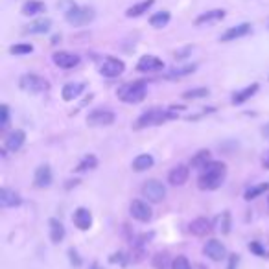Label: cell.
I'll use <instances>...</instances> for the list:
<instances>
[{
	"mask_svg": "<svg viewBox=\"0 0 269 269\" xmlns=\"http://www.w3.org/2000/svg\"><path fill=\"white\" fill-rule=\"evenodd\" d=\"M225 173H227L225 164L212 161L207 168H203V172L199 175V188L201 190H216L223 184Z\"/></svg>",
	"mask_w": 269,
	"mask_h": 269,
	"instance_id": "6da1fadb",
	"label": "cell"
},
{
	"mask_svg": "<svg viewBox=\"0 0 269 269\" xmlns=\"http://www.w3.org/2000/svg\"><path fill=\"white\" fill-rule=\"evenodd\" d=\"M175 107H170V109H161V107H153V109H147L144 114H140L135 124V129H144V127L149 126H161L166 120H172V118L177 117V112L173 111Z\"/></svg>",
	"mask_w": 269,
	"mask_h": 269,
	"instance_id": "7a4b0ae2",
	"label": "cell"
},
{
	"mask_svg": "<svg viewBox=\"0 0 269 269\" xmlns=\"http://www.w3.org/2000/svg\"><path fill=\"white\" fill-rule=\"evenodd\" d=\"M118 98L126 103H140L146 98V82H131L118 89Z\"/></svg>",
	"mask_w": 269,
	"mask_h": 269,
	"instance_id": "3957f363",
	"label": "cell"
},
{
	"mask_svg": "<svg viewBox=\"0 0 269 269\" xmlns=\"http://www.w3.org/2000/svg\"><path fill=\"white\" fill-rule=\"evenodd\" d=\"M65 17H66V22L72 26H87L94 21L96 11L92 10V8H89V6H74L70 11H66Z\"/></svg>",
	"mask_w": 269,
	"mask_h": 269,
	"instance_id": "277c9868",
	"label": "cell"
},
{
	"mask_svg": "<svg viewBox=\"0 0 269 269\" xmlns=\"http://www.w3.org/2000/svg\"><path fill=\"white\" fill-rule=\"evenodd\" d=\"M48 82H46L45 78L37 76V74H24L21 78V89L26 92H30V94H39V92H45L48 91Z\"/></svg>",
	"mask_w": 269,
	"mask_h": 269,
	"instance_id": "5b68a950",
	"label": "cell"
},
{
	"mask_svg": "<svg viewBox=\"0 0 269 269\" xmlns=\"http://www.w3.org/2000/svg\"><path fill=\"white\" fill-rule=\"evenodd\" d=\"M142 196L149 201V203H161L166 198V188L163 183H159L155 179L146 181L142 186Z\"/></svg>",
	"mask_w": 269,
	"mask_h": 269,
	"instance_id": "8992f818",
	"label": "cell"
},
{
	"mask_svg": "<svg viewBox=\"0 0 269 269\" xmlns=\"http://www.w3.org/2000/svg\"><path fill=\"white\" fill-rule=\"evenodd\" d=\"M124 70H126V65H124V61L117 59V57H107V59H103L102 66H100V74L105 78L122 76Z\"/></svg>",
	"mask_w": 269,
	"mask_h": 269,
	"instance_id": "52a82bcc",
	"label": "cell"
},
{
	"mask_svg": "<svg viewBox=\"0 0 269 269\" xmlns=\"http://www.w3.org/2000/svg\"><path fill=\"white\" fill-rule=\"evenodd\" d=\"M129 212H131V216L137 219V221H142V223H146V221H149V219L153 218L151 207H149L146 201H140V199L131 201V205H129Z\"/></svg>",
	"mask_w": 269,
	"mask_h": 269,
	"instance_id": "ba28073f",
	"label": "cell"
},
{
	"mask_svg": "<svg viewBox=\"0 0 269 269\" xmlns=\"http://www.w3.org/2000/svg\"><path fill=\"white\" fill-rule=\"evenodd\" d=\"M114 112L109 109H94V111L87 117V124L89 126H111L114 122Z\"/></svg>",
	"mask_w": 269,
	"mask_h": 269,
	"instance_id": "9c48e42d",
	"label": "cell"
},
{
	"mask_svg": "<svg viewBox=\"0 0 269 269\" xmlns=\"http://www.w3.org/2000/svg\"><path fill=\"white\" fill-rule=\"evenodd\" d=\"M52 59L59 68H74V66L80 65V56L70 54V52H56Z\"/></svg>",
	"mask_w": 269,
	"mask_h": 269,
	"instance_id": "30bf717a",
	"label": "cell"
},
{
	"mask_svg": "<svg viewBox=\"0 0 269 269\" xmlns=\"http://www.w3.org/2000/svg\"><path fill=\"white\" fill-rule=\"evenodd\" d=\"M203 253L214 262H219V260L225 258V245L218 240H208L203 247Z\"/></svg>",
	"mask_w": 269,
	"mask_h": 269,
	"instance_id": "8fae6325",
	"label": "cell"
},
{
	"mask_svg": "<svg viewBox=\"0 0 269 269\" xmlns=\"http://www.w3.org/2000/svg\"><path fill=\"white\" fill-rule=\"evenodd\" d=\"M164 63L155 56H142L137 63V70L138 72H157L163 70Z\"/></svg>",
	"mask_w": 269,
	"mask_h": 269,
	"instance_id": "7c38bea8",
	"label": "cell"
},
{
	"mask_svg": "<svg viewBox=\"0 0 269 269\" xmlns=\"http://www.w3.org/2000/svg\"><path fill=\"white\" fill-rule=\"evenodd\" d=\"M72 221H74V225H76L80 230H89V228L92 227V214L89 208H83L80 207L74 212V216H72Z\"/></svg>",
	"mask_w": 269,
	"mask_h": 269,
	"instance_id": "4fadbf2b",
	"label": "cell"
},
{
	"mask_svg": "<svg viewBox=\"0 0 269 269\" xmlns=\"http://www.w3.org/2000/svg\"><path fill=\"white\" fill-rule=\"evenodd\" d=\"M22 203V198L15 190H11V188H2L0 190V207L2 208H13V207H19Z\"/></svg>",
	"mask_w": 269,
	"mask_h": 269,
	"instance_id": "5bb4252c",
	"label": "cell"
},
{
	"mask_svg": "<svg viewBox=\"0 0 269 269\" xmlns=\"http://www.w3.org/2000/svg\"><path fill=\"white\" fill-rule=\"evenodd\" d=\"M188 175H190V170L184 164H179V166H175L172 172L168 173V181L173 186H183L188 181Z\"/></svg>",
	"mask_w": 269,
	"mask_h": 269,
	"instance_id": "9a60e30c",
	"label": "cell"
},
{
	"mask_svg": "<svg viewBox=\"0 0 269 269\" xmlns=\"http://www.w3.org/2000/svg\"><path fill=\"white\" fill-rule=\"evenodd\" d=\"M188 230H190L194 236L203 238V236H207V234L212 230V223H210V219H207V218H198L188 225Z\"/></svg>",
	"mask_w": 269,
	"mask_h": 269,
	"instance_id": "2e32d148",
	"label": "cell"
},
{
	"mask_svg": "<svg viewBox=\"0 0 269 269\" xmlns=\"http://www.w3.org/2000/svg\"><path fill=\"white\" fill-rule=\"evenodd\" d=\"M33 183L37 188H48L52 184V170L48 164H43L35 170V177H33Z\"/></svg>",
	"mask_w": 269,
	"mask_h": 269,
	"instance_id": "e0dca14e",
	"label": "cell"
},
{
	"mask_svg": "<svg viewBox=\"0 0 269 269\" xmlns=\"http://www.w3.org/2000/svg\"><path fill=\"white\" fill-rule=\"evenodd\" d=\"M249 31H251V24H249V22H244V24H238V26H233V28H228L223 35H221V41H223V43L234 41V39L245 37Z\"/></svg>",
	"mask_w": 269,
	"mask_h": 269,
	"instance_id": "ac0fdd59",
	"label": "cell"
},
{
	"mask_svg": "<svg viewBox=\"0 0 269 269\" xmlns=\"http://www.w3.org/2000/svg\"><path fill=\"white\" fill-rule=\"evenodd\" d=\"M85 87H87L85 83H66L61 91L63 100L65 102H72V100L80 98L83 94V91H85Z\"/></svg>",
	"mask_w": 269,
	"mask_h": 269,
	"instance_id": "d6986e66",
	"label": "cell"
},
{
	"mask_svg": "<svg viewBox=\"0 0 269 269\" xmlns=\"http://www.w3.org/2000/svg\"><path fill=\"white\" fill-rule=\"evenodd\" d=\"M26 142V133L22 129H17V131L10 133V137L6 138V149L10 151H19Z\"/></svg>",
	"mask_w": 269,
	"mask_h": 269,
	"instance_id": "ffe728a7",
	"label": "cell"
},
{
	"mask_svg": "<svg viewBox=\"0 0 269 269\" xmlns=\"http://www.w3.org/2000/svg\"><path fill=\"white\" fill-rule=\"evenodd\" d=\"M52 28V19H37L24 26V33H46Z\"/></svg>",
	"mask_w": 269,
	"mask_h": 269,
	"instance_id": "44dd1931",
	"label": "cell"
},
{
	"mask_svg": "<svg viewBox=\"0 0 269 269\" xmlns=\"http://www.w3.org/2000/svg\"><path fill=\"white\" fill-rule=\"evenodd\" d=\"M256 92H258V83H253V85L245 87L244 91L234 92L233 103H234V105H242V103H244V102H247L249 98H253L254 94H256Z\"/></svg>",
	"mask_w": 269,
	"mask_h": 269,
	"instance_id": "7402d4cb",
	"label": "cell"
},
{
	"mask_svg": "<svg viewBox=\"0 0 269 269\" xmlns=\"http://www.w3.org/2000/svg\"><path fill=\"white\" fill-rule=\"evenodd\" d=\"M225 17V11L223 10H212V11H207L203 15H199L196 19V24L201 26V24H210V22H218L221 21Z\"/></svg>",
	"mask_w": 269,
	"mask_h": 269,
	"instance_id": "603a6c76",
	"label": "cell"
},
{
	"mask_svg": "<svg viewBox=\"0 0 269 269\" xmlns=\"http://www.w3.org/2000/svg\"><path fill=\"white\" fill-rule=\"evenodd\" d=\"M63 238H65V227H63V223L59 219L52 218L50 219V240L54 244H59V242H63Z\"/></svg>",
	"mask_w": 269,
	"mask_h": 269,
	"instance_id": "cb8c5ba5",
	"label": "cell"
},
{
	"mask_svg": "<svg viewBox=\"0 0 269 269\" xmlns=\"http://www.w3.org/2000/svg\"><path fill=\"white\" fill-rule=\"evenodd\" d=\"M46 11V6L43 4V2H39V0H28V2H24L22 4V15H37V13H45Z\"/></svg>",
	"mask_w": 269,
	"mask_h": 269,
	"instance_id": "d4e9b609",
	"label": "cell"
},
{
	"mask_svg": "<svg viewBox=\"0 0 269 269\" xmlns=\"http://www.w3.org/2000/svg\"><path fill=\"white\" fill-rule=\"evenodd\" d=\"M210 163H212V159H210V151H208V149L198 151L192 157V161H190V164H192L194 168H198V170H203V168H207Z\"/></svg>",
	"mask_w": 269,
	"mask_h": 269,
	"instance_id": "484cf974",
	"label": "cell"
},
{
	"mask_svg": "<svg viewBox=\"0 0 269 269\" xmlns=\"http://www.w3.org/2000/svg\"><path fill=\"white\" fill-rule=\"evenodd\" d=\"M153 157L149 153H142V155H138L135 161H133V170L135 172H144V170H149L153 166Z\"/></svg>",
	"mask_w": 269,
	"mask_h": 269,
	"instance_id": "4316f807",
	"label": "cell"
},
{
	"mask_svg": "<svg viewBox=\"0 0 269 269\" xmlns=\"http://www.w3.org/2000/svg\"><path fill=\"white\" fill-rule=\"evenodd\" d=\"M153 4H155V0H144V2H138V4L131 6V8L126 11V15L127 17H140V15H144Z\"/></svg>",
	"mask_w": 269,
	"mask_h": 269,
	"instance_id": "83f0119b",
	"label": "cell"
},
{
	"mask_svg": "<svg viewBox=\"0 0 269 269\" xmlns=\"http://www.w3.org/2000/svg\"><path fill=\"white\" fill-rule=\"evenodd\" d=\"M196 68H198V65H184V66H177V68H172V70L166 74V80H177V78L188 76V74H192Z\"/></svg>",
	"mask_w": 269,
	"mask_h": 269,
	"instance_id": "f1b7e54d",
	"label": "cell"
},
{
	"mask_svg": "<svg viewBox=\"0 0 269 269\" xmlns=\"http://www.w3.org/2000/svg\"><path fill=\"white\" fill-rule=\"evenodd\" d=\"M170 13L168 11H159V13H155V15H151V19H149V24L153 26V28H164V26L170 22Z\"/></svg>",
	"mask_w": 269,
	"mask_h": 269,
	"instance_id": "f546056e",
	"label": "cell"
},
{
	"mask_svg": "<svg viewBox=\"0 0 269 269\" xmlns=\"http://www.w3.org/2000/svg\"><path fill=\"white\" fill-rule=\"evenodd\" d=\"M269 190V183H262V184H256V186H251L245 190L244 198L247 199V201H251V199H256L258 196H262L264 192H267Z\"/></svg>",
	"mask_w": 269,
	"mask_h": 269,
	"instance_id": "4dcf8cb0",
	"label": "cell"
},
{
	"mask_svg": "<svg viewBox=\"0 0 269 269\" xmlns=\"http://www.w3.org/2000/svg\"><path fill=\"white\" fill-rule=\"evenodd\" d=\"M96 166H98V159L94 157V155H85V157L82 159V163L78 164L74 170H76V172H87V170H94Z\"/></svg>",
	"mask_w": 269,
	"mask_h": 269,
	"instance_id": "1f68e13d",
	"label": "cell"
},
{
	"mask_svg": "<svg viewBox=\"0 0 269 269\" xmlns=\"http://www.w3.org/2000/svg\"><path fill=\"white\" fill-rule=\"evenodd\" d=\"M173 262H170V256L166 253H157L153 256V267L155 269H168Z\"/></svg>",
	"mask_w": 269,
	"mask_h": 269,
	"instance_id": "d6a6232c",
	"label": "cell"
},
{
	"mask_svg": "<svg viewBox=\"0 0 269 269\" xmlns=\"http://www.w3.org/2000/svg\"><path fill=\"white\" fill-rule=\"evenodd\" d=\"M216 227H218V230L221 234H228V230H230V214H228L227 210H225V212L218 218Z\"/></svg>",
	"mask_w": 269,
	"mask_h": 269,
	"instance_id": "836d02e7",
	"label": "cell"
},
{
	"mask_svg": "<svg viewBox=\"0 0 269 269\" xmlns=\"http://www.w3.org/2000/svg\"><path fill=\"white\" fill-rule=\"evenodd\" d=\"M33 52V46L28 45V43H21V45H13L10 48V54L13 56H26V54H31Z\"/></svg>",
	"mask_w": 269,
	"mask_h": 269,
	"instance_id": "e575fe53",
	"label": "cell"
},
{
	"mask_svg": "<svg viewBox=\"0 0 269 269\" xmlns=\"http://www.w3.org/2000/svg\"><path fill=\"white\" fill-rule=\"evenodd\" d=\"M205 96H208V89H205V87L192 89V91H186L183 94L184 100H198V98H205Z\"/></svg>",
	"mask_w": 269,
	"mask_h": 269,
	"instance_id": "d590c367",
	"label": "cell"
},
{
	"mask_svg": "<svg viewBox=\"0 0 269 269\" xmlns=\"http://www.w3.org/2000/svg\"><path fill=\"white\" fill-rule=\"evenodd\" d=\"M172 269H192V265H190V262H188L186 256H177V258L173 260V264H172Z\"/></svg>",
	"mask_w": 269,
	"mask_h": 269,
	"instance_id": "8d00e7d4",
	"label": "cell"
},
{
	"mask_svg": "<svg viewBox=\"0 0 269 269\" xmlns=\"http://www.w3.org/2000/svg\"><path fill=\"white\" fill-rule=\"evenodd\" d=\"M0 114H2V118H0V127L6 129V127L10 126V107L8 105L0 107Z\"/></svg>",
	"mask_w": 269,
	"mask_h": 269,
	"instance_id": "74e56055",
	"label": "cell"
},
{
	"mask_svg": "<svg viewBox=\"0 0 269 269\" xmlns=\"http://www.w3.org/2000/svg\"><path fill=\"white\" fill-rule=\"evenodd\" d=\"M249 251H253V253L258 254V256H267V253L262 249V245H260L258 242H251V244H249Z\"/></svg>",
	"mask_w": 269,
	"mask_h": 269,
	"instance_id": "f35d334b",
	"label": "cell"
},
{
	"mask_svg": "<svg viewBox=\"0 0 269 269\" xmlns=\"http://www.w3.org/2000/svg\"><path fill=\"white\" fill-rule=\"evenodd\" d=\"M68 256H70V262H72L74 265H76V267H80V265H82V258L78 256V251H76V249H70V251H68Z\"/></svg>",
	"mask_w": 269,
	"mask_h": 269,
	"instance_id": "ab89813d",
	"label": "cell"
},
{
	"mask_svg": "<svg viewBox=\"0 0 269 269\" xmlns=\"http://www.w3.org/2000/svg\"><path fill=\"white\" fill-rule=\"evenodd\" d=\"M262 166H264L265 170H269V151H265L264 157H262Z\"/></svg>",
	"mask_w": 269,
	"mask_h": 269,
	"instance_id": "60d3db41",
	"label": "cell"
},
{
	"mask_svg": "<svg viewBox=\"0 0 269 269\" xmlns=\"http://www.w3.org/2000/svg\"><path fill=\"white\" fill-rule=\"evenodd\" d=\"M238 264V254H233L230 256V264H228V269H234V265Z\"/></svg>",
	"mask_w": 269,
	"mask_h": 269,
	"instance_id": "b9f144b4",
	"label": "cell"
},
{
	"mask_svg": "<svg viewBox=\"0 0 269 269\" xmlns=\"http://www.w3.org/2000/svg\"><path fill=\"white\" fill-rule=\"evenodd\" d=\"M262 135H264V138H267L269 140V124L265 127H262Z\"/></svg>",
	"mask_w": 269,
	"mask_h": 269,
	"instance_id": "7bdbcfd3",
	"label": "cell"
},
{
	"mask_svg": "<svg viewBox=\"0 0 269 269\" xmlns=\"http://www.w3.org/2000/svg\"><path fill=\"white\" fill-rule=\"evenodd\" d=\"M267 203H269V199H267Z\"/></svg>",
	"mask_w": 269,
	"mask_h": 269,
	"instance_id": "ee69618b",
	"label": "cell"
}]
</instances>
